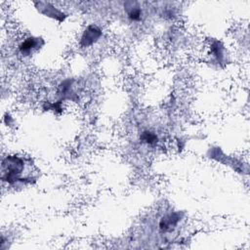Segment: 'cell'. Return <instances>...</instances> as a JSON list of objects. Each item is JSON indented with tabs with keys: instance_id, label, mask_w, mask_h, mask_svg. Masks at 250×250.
I'll return each mask as SVG.
<instances>
[{
	"instance_id": "obj_1",
	"label": "cell",
	"mask_w": 250,
	"mask_h": 250,
	"mask_svg": "<svg viewBox=\"0 0 250 250\" xmlns=\"http://www.w3.org/2000/svg\"><path fill=\"white\" fill-rule=\"evenodd\" d=\"M30 165L32 164L29 158L18 155H7L2 161L1 180L10 185L17 183L31 184L32 181L36 180L35 178L27 176V172H25Z\"/></svg>"
},
{
	"instance_id": "obj_5",
	"label": "cell",
	"mask_w": 250,
	"mask_h": 250,
	"mask_svg": "<svg viewBox=\"0 0 250 250\" xmlns=\"http://www.w3.org/2000/svg\"><path fill=\"white\" fill-rule=\"evenodd\" d=\"M38 4H39V7H40L39 9L41 10V13H43L44 15H47L49 17H52V18L60 20V21L63 20L62 12L56 9V7H54L51 4L46 3V2H39Z\"/></svg>"
},
{
	"instance_id": "obj_2",
	"label": "cell",
	"mask_w": 250,
	"mask_h": 250,
	"mask_svg": "<svg viewBox=\"0 0 250 250\" xmlns=\"http://www.w3.org/2000/svg\"><path fill=\"white\" fill-rule=\"evenodd\" d=\"M182 215L180 212H170L165 214L159 221L158 227L161 231L169 232L173 231L181 221Z\"/></svg>"
},
{
	"instance_id": "obj_3",
	"label": "cell",
	"mask_w": 250,
	"mask_h": 250,
	"mask_svg": "<svg viewBox=\"0 0 250 250\" xmlns=\"http://www.w3.org/2000/svg\"><path fill=\"white\" fill-rule=\"evenodd\" d=\"M101 36H102V30L98 26H96L94 24L88 25L81 36L80 45L83 48L89 47V46L93 45L94 43H96L100 39Z\"/></svg>"
},
{
	"instance_id": "obj_4",
	"label": "cell",
	"mask_w": 250,
	"mask_h": 250,
	"mask_svg": "<svg viewBox=\"0 0 250 250\" xmlns=\"http://www.w3.org/2000/svg\"><path fill=\"white\" fill-rule=\"evenodd\" d=\"M44 45L43 39L39 37H28L24 39L20 45H19V51L23 56L30 55L33 51L39 49L41 46Z\"/></svg>"
},
{
	"instance_id": "obj_7",
	"label": "cell",
	"mask_w": 250,
	"mask_h": 250,
	"mask_svg": "<svg viewBox=\"0 0 250 250\" xmlns=\"http://www.w3.org/2000/svg\"><path fill=\"white\" fill-rule=\"evenodd\" d=\"M127 15L130 21H140L142 20V16H143V11L140 7L138 6H133V7H129L128 11H127Z\"/></svg>"
},
{
	"instance_id": "obj_6",
	"label": "cell",
	"mask_w": 250,
	"mask_h": 250,
	"mask_svg": "<svg viewBox=\"0 0 250 250\" xmlns=\"http://www.w3.org/2000/svg\"><path fill=\"white\" fill-rule=\"evenodd\" d=\"M140 140L146 145L153 146L158 142V137L154 132H152L150 130H145L141 133Z\"/></svg>"
}]
</instances>
